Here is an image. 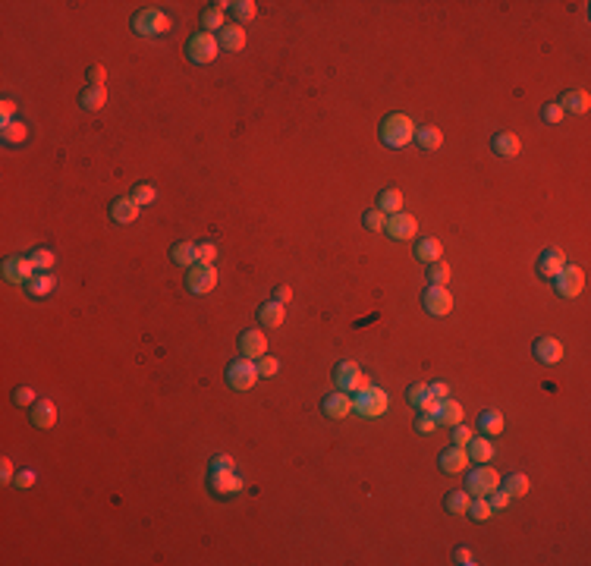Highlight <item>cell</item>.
Here are the masks:
<instances>
[{"label":"cell","instance_id":"ab89813d","mask_svg":"<svg viewBox=\"0 0 591 566\" xmlns=\"http://www.w3.org/2000/svg\"><path fill=\"white\" fill-rule=\"evenodd\" d=\"M428 283H431V286H444V283H450V264H444V261L428 264Z\"/></svg>","mask_w":591,"mask_h":566},{"label":"cell","instance_id":"9f6ffc18","mask_svg":"<svg viewBox=\"0 0 591 566\" xmlns=\"http://www.w3.org/2000/svg\"><path fill=\"white\" fill-rule=\"evenodd\" d=\"M453 560H456L459 566H475V557H472L469 547H456V551H453Z\"/></svg>","mask_w":591,"mask_h":566},{"label":"cell","instance_id":"9a60e30c","mask_svg":"<svg viewBox=\"0 0 591 566\" xmlns=\"http://www.w3.org/2000/svg\"><path fill=\"white\" fill-rule=\"evenodd\" d=\"M321 412H324L327 419H346V415L352 412V396L346 393V390H337V393L324 396V400H321Z\"/></svg>","mask_w":591,"mask_h":566},{"label":"cell","instance_id":"484cf974","mask_svg":"<svg viewBox=\"0 0 591 566\" xmlns=\"http://www.w3.org/2000/svg\"><path fill=\"white\" fill-rule=\"evenodd\" d=\"M490 148L497 151V157H516L522 151V142L513 132H497V136L490 138Z\"/></svg>","mask_w":591,"mask_h":566},{"label":"cell","instance_id":"30bf717a","mask_svg":"<svg viewBox=\"0 0 591 566\" xmlns=\"http://www.w3.org/2000/svg\"><path fill=\"white\" fill-rule=\"evenodd\" d=\"M421 305H425V312L434 314V318H446V314L453 312V296L446 286H431V283H428L425 293H421Z\"/></svg>","mask_w":591,"mask_h":566},{"label":"cell","instance_id":"4316f807","mask_svg":"<svg viewBox=\"0 0 591 566\" xmlns=\"http://www.w3.org/2000/svg\"><path fill=\"white\" fill-rule=\"evenodd\" d=\"M560 107H563V113H588L591 98H588V92L569 88V92H566L563 98H560Z\"/></svg>","mask_w":591,"mask_h":566},{"label":"cell","instance_id":"1f68e13d","mask_svg":"<svg viewBox=\"0 0 591 566\" xmlns=\"http://www.w3.org/2000/svg\"><path fill=\"white\" fill-rule=\"evenodd\" d=\"M415 142L425 151H437L440 145H444V132H440L437 126H415Z\"/></svg>","mask_w":591,"mask_h":566},{"label":"cell","instance_id":"74e56055","mask_svg":"<svg viewBox=\"0 0 591 566\" xmlns=\"http://www.w3.org/2000/svg\"><path fill=\"white\" fill-rule=\"evenodd\" d=\"M230 13L236 16V25H242V22H251V19H255L258 6H255V0H236V3H230Z\"/></svg>","mask_w":591,"mask_h":566},{"label":"cell","instance_id":"f6af8a7d","mask_svg":"<svg viewBox=\"0 0 591 566\" xmlns=\"http://www.w3.org/2000/svg\"><path fill=\"white\" fill-rule=\"evenodd\" d=\"M563 107L560 104H544L541 107V119H544V123H550V126H557V123H563Z\"/></svg>","mask_w":591,"mask_h":566},{"label":"cell","instance_id":"7dc6e473","mask_svg":"<svg viewBox=\"0 0 591 566\" xmlns=\"http://www.w3.org/2000/svg\"><path fill=\"white\" fill-rule=\"evenodd\" d=\"M35 390L31 387H16L13 390V402H16V406H35Z\"/></svg>","mask_w":591,"mask_h":566},{"label":"cell","instance_id":"c3c4849f","mask_svg":"<svg viewBox=\"0 0 591 566\" xmlns=\"http://www.w3.org/2000/svg\"><path fill=\"white\" fill-rule=\"evenodd\" d=\"M434 428H437V415L418 412V419H415V431H418V434H431Z\"/></svg>","mask_w":591,"mask_h":566},{"label":"cell","instance_id":"b9f144b4","mask_svg":"<svg viewBox=\"0 0 591 566\" xmlns=\"http://www.w3.org/2000/svg\"><path fill=\"white\" fill-rule=\"evenodd\" d=\"M29 258H31V264H35V270H50L57 264V255L50 249H35V252H29Z\"/></svg>","mask_w":591,"mask_h":566},{"label":"cell","instance_id":"7c38bea8","mask_svg":"<svg viewBox=\"0 0 591 566\" xmlns=\"http://www.w3.org/2000/svg\"><path fill=\"white\" fill-rule=\"evenodd\" d=\"M384 233H387L390 239H396V242H406V239H412L415 233H418V220L406 211L390 214L387 224H384Z\"/></svg>","mask_w":591,"mask_h":566},{"label":"cell","instance_id":"9c48e42d","mask_svg":"<svg viewBox=\"0 0 591 566\" xmlns=\"http://www.w3.org/2000/svg\"><path fill=\"white\" fill-rule=\"evenodd\" d=\"M217 286V268L214 264H192L189 268V274H186V289L189 293H195V296H205V293H211V289Z\"/></svg>","mask_w":591,"mask_h":566},{"label":"cell","instance_id":"f1b7e54d","mask_svg":"<svg viewBox=\"0 0 591 566\" xmlns=\"http://www.w3.org/2000/svg\"><path fill=\"white\" fill-rule=\"evenodd\" d=\"M465 453H469V459H475V463H490V459H494V444H490V437L478 434V437H472L469 444H465Z\"/></svg>","mask_w":591,"mask_h":566},{"label":"cell","instance_id":"681fc988","mask_svg":"<svg viewBox=\"0 0 591 566\" xmlns=\"http://www.w3.org/2000/svg\"><path fill=\"white\" fill-rule=\"evenodd\" d=\"M35 481H38V475H35L31 469H19V472H16V478H13V484H16V488H22V491L35 488Z\"/></svg>","mask_w":591,"mask_h":566},{"label":"cell","instance_id":"f5cc1de1","mask_svg":"<svg viewBox=\"0 0 591 566\" xmlns=\"http://www.w3.org/2000/svg\"><path fill=\"white\" fill-rule=\"evenodd\" d=\"M214 258H217V245H214V242H201L198 245V261L201 264H214Z\"/></svg>","mask_w":591,"mask_h":566},{"label":"cell","instance_id":"cb8c5ba5","mask_svg":"<svg viewBox=\"0 0 591 566\" xmlns=\"http://www.w3.org/2000/svg\"><path fill=\"white\" fill-rule=\"evenodd\" d=\"M31 412V425L35 428H54V421H57V406L50 400H35V406L29 409Z\"/></svg>","mask_w":591,"mask_h":566},{"label":"cell","instance_id":"680465c9","mask_svg":"<svg viewBox=\"0 0 591 566\" xmlns=\"http://www.w3.org/2000/svg\"><path fill=\"white\" fill-rule=\"evenodd\" d=\"M220 469H233V456H226V453L214 456L211 459V472H220Z\"/></svg>","mask_w":591,"mask_h":566},{"label":"cell","instance_id":"d4e9b609","mask_svg":"<svg viewBox=\"0 0 591 566\" xmlns=\"http://www.w3.org/2000/svg\"><path fill=\"white\" fill-rule=\"evenodd\" d=\"M440 255H444V245H440V239H434V236H421L418 242H415V258H418L421 264H434V261H440Z\"/></svg>","mask_w":591,"mask_h":566},{"label":"cell","instance_id":"d590c367","mask_svg":"<svg viewBox=\"0 0 591 566\" xmlns=\"http://www.w3.org/2000/svg\"><path fill=\"white\" fill-rule=\"evenodd\" d=\"M469 503H472V494L465 488L450 491V494L444 497V509H446V513H456V516H462L465 509H469Z\"/></svg>","mask_w":591,"mask_h":566},{"label":"cell","instance_id":"5b68a950","mask_svg":"<svg viewBox=\"0 0 591 566\" xmlns=\"http://www.w3.org/2000/svg\"><path fill=\"white\" fill-rule=\"evenodd\" d=\"M217 50H220L217 35H211V31H195V35L186 41V57L192 63H198V66L211 63L214 57H217Z\"/></svg>","mask_w":591,"mask_h":566},{"label":"cell","instance_id":"83f0119b","mask_svg":"<svg viewBox=\"0 0 591 566\" xmlns=\"http://www.w3.org/2000/svg\"><path fill=\"white\" fill-rule=\"evenodd\" d=\"M283 318H286V308H283V302H277V299L264 302V305L258 308V321H261V327H280Z\"/></svg>","mask_w":591,"mask_h":566},{"label":"cell","instance_id":"91938a15","mask_svg":"<svg viewBox=\"0 0 591 566\" xmlns=\"http://www.w3.org/2000/svg\"><path fill=\"white\" fill-rule=\"evenodd\" d=\"M0 113H3V126H6V123H13V117H16V104H13V101L6 98L3 104H0Z\"/></svg>","mask_w":591,"mask_h":566},{"label":"cell","instance_id":"6f0895ef","mask_svg":"<svg viewBox=\"0 0 591 566\" xmlns=\"http://www.w3.org/2000/svg\"><path fill=\"white\" fill-rule=\"evenodd\" d=\"M88 85H104V66L101 63L88 66Z\"/></svg>","mask_w":591,"mask_h":566},{"label":"cell","instance_id":"db71d44e","mask_svg":"<svg viewBox=\"0 0 591 566\" xmlns=\"http://www.w3.org/2000/svg\"><path fill=\"white\" fill-rule=\"evenodd\" d=\"M428 393H431L434 400H446V396H450V384H446V381H431V384H428Z\"/></svg>","mask_w":591,"mask_h":566},{"label":"cell","instance_id":"2e32d148","mask_svg":"<svg viewBox=\"0 0 591 566\" xmlns=\"http://www.w3.org/2000/svg\"><path fill=\"white\" fill-rule=\"evenodd\" d=\"M532 352H534V358H538L541 365H557L560 358H563V343L553 340V337H538V340H534V346H532Z\"/></svg>","mask_w":591,"mask_h":566},{"label":"cell","instance_id":"e575fe53","mask_svg":"<svg viewBox=\"0 0 591 566\" xmlns=\"http://www.w3.org/2000/svg\"><path fill=\"white\" fill-rule=\"evenodd\" d=\"M500 488L506 491L509 497H525L528 488H532V481H528V475H522V472H513V475L500 478Z\"/></svg>","mask_w":591,"mask_h":566},{"label":"cell","instance_id":"f907efd6","mask_svg":"<svg viewBox=\"0 0 591 566\" xmlns=\"http://www.w3.org/2000/svg\"><path fill=\"white\" fill-rule=\"evenodd\" d=\"M509 500H513V497H509L503 488H497V491H490V494H488V503H490L494 509H506Z\"/></svg>","mask_w":591,"mask_h":566},{"label":"cell","instance_id":"7a4b0ae2","mask_svg":"<svg viewBox=\"0 0 591 566\" xmlns=\"http://www.w3.org/2000/svg\"><path fill=\"white\" fill-rule=\"evenodd\" d=\"M387 406L390 400L377 384H368V387L356 390V396H352V412H358L362 419H381L387 412Z\"/></svg>","mask_w":591,"mask_h":566},{"label":"cell","instance_id":"836d02e7","mask_svg":"<svg viewBox=\"0 0 591 566\" xmlns=\"http://www.w3.org/2000/svg\"><path fill=\"white\" fill-rule=\"evenodd\" d=\"M377 211H384L390 217V214H400L402 211V192L400 189H384L381 195H377Z\"/></svg>","mask_w":591,"mask_h":566},{"label":"cell","instance_id":"ffe728a7","mask_svg":"<svg viewBox=\"0 0 591 566\" xmlns=\"http://www.w3.org/2000/svg\"><path fill=\"white\" fill-rule=\"evenodd\" d=\"M138 214H142V208H138L132 198L110 201V220H113V224H136Z\"/></svg>","mask_w":591,"mask_h":566},{"label":"cell","instance_id":"8fae6325","mask_svg":"<svg viewBox=\"0 0 591 566\" xmlns=\"http://www.w3.org/2000/svg\"><path fill=\"white\" fill-rule=\"evenodd\" d=\"M207 488H211L214 497H233L245 488V481L233 469H220V472H207Z\"/></svg>","mask_w":591,"mask_h":566},{"label":"cell","instance_id":"4dcf8cb0","mask_svg":"<svg viewBox=\"0 0 591 566\" xmlns=\"http://www.w3.org/2000/svg\"><path fill=\"white\" fill-rule=\"evenodd\" d=\"M462 415H465V409L459 406L456 400H440V409H437V425H446V428H453V425H459L462 421Z\"/></svg>","mask_w":591,"mask_h":566},{"label":"cell","instance_id":"52a82bcc","mask_svg":"<svg viewBox=\"0 0 591 566\" xmlns=\"http://www.w3.org/2000/svg\"><path fill=\"white\" fill-rule=\"evenodd\" d=\"M553 289H557V296H563V299H576V296L585 289V270L578 268V264L566 261L563 270L553 277Z\"/></svg>","mask_w":591,"mask_h":566},{"label":"cell","instance_id":"ba28073f","mask_svg":"<svg viewBox=\"0 0 591 566\" xmlns=\"http://www.w3.org/2000/svg\"><path fill=\"white\" fill-rule=\"evenodd\" d=\"M500 488V475H497L494 469H490L488 463H478L475 469L469 472V481H465V491H469L472 497H488L490 491Z\"/></svg>","mask_w":591,"mask_h":566},{"label":"cell","instance_id":"8d00e7d4","mask_svg":"<svg viewBox=\"0 0 591 566\" xmlns=\"http://www.w3.org/2000/svg\"><path fill=\"white\" fill-rule=\"evenodd\" d=\"M465 513H469L475 522H488L490 516H494V507L488 503V497H472V503H469Z\"/></svg>","mask_w":591,"mask_h":566},{"label":"cell","instance_id":"4fadbf2b","mask_svg":"<svg viewBox=\"0 0 591 566\" xmlns=\"http://www.w3.org/2000/svg\"><path fill=\"white\" fill-rule=\"evenodd\" d=\"M35 274L38 270H35V264H31L29 255H10L3 261V277L10 283H29Z\"/></svg>","mask_w":591,"mask_h":566},{"label":"cell","instance_id":"44dd1931","mask_svg":"<svg viewBox=\"0 0 591 566\" xmlns=\"http://www.w3.org/2000/svg\"><path fill=\"white\" fill-rule=\"evenodd\" d=\"M22 286H25V293H29L31 299H44V296L54 293L57 280H54V274H50V270H38V274L31 277L29 283H22Z\"/></svg>","mask_w":591,"mask_h":566},{"label":"cell","instance_id":"d6986e66","mask_svg":"<svg viewBox=\"0 0 591 566\" xmlns=\"http://www.w3.org/2000/svg\"><path fill=\"white\" fill-rule=\"evenodd\" d=\"M437 465H440V472H446V475H456V472H462L465 465H469V453H465V447H450V450L440 453Z\"/></svg>","mask_w":591,"mask_h":566},{"label":"cell","instance_id":"94428289","mask_svg":"<svg viewBox=\"0 0 591 566\" xmlns=\"http://www.w3.org/2000/svg\"><path fill=\"white\" fill-rule=\"evenodd\" d=\"M274 299H277V302H283V305H286V302L293 299V289H289L286 283H280V286L274 289Z\"/></svg>","mask_w":591,"mask_h":566},{"label":"cell","instance_id":"277c9868","mask_svg":"<svg viewBox=\"0 0 591 566\" xmlns=\"http://www.w3.org/2000/svg\"><path fill=\"white\" fill-rule=\"evenodd\" d=\"M330 377H333V384H337V390H346V393H356V390H362V387H368V384H371L352 358H340V362L333 365Z\"/></svg>","mask_w":591,"mask_h":566},{"label":"cell","instance_id":"7bdbcfd3","mask_svg":"<svg viewBox=\"0 0 591 566\" xmlns=\"http://www.w3.org/2000/svg\"><path fill=\"white\" fill-rule=\"evenodd\" d=\"M384 224H387V214L377 211V208H371V211L362 214V226H365V230H384Z\"/></svg>","mask_w":591,"mask_h":566},{"label":"cell","instance_id":"d6a6232c","mask_svg":"<svg viewBox=\"0 0 591 566\" xmlns=\"http://www.w3.org/2000/svg\"><path fill=\"white\" fill-rule=\"evenodd\" d=\"M170 258H173L180 268H192V264H198V245L195 242H176L173 249H170Z\"/></svg>","mask_w":591,"mask_h":566},{"label":"cell","instance_id":"603a6c76","mask_svg":"<svg viewBox=\"0 0 591 566\" xmlns=\"http://www.w3.org/2000/svg\"><path fill=\"white\" fill-rule=\"evenodd\" d=\"M104 104H107V88L104 85H85L79 92V107H82V110L94 113V110H101Z\"/></svg>","mask_w":591,"mask_h":566},{"label":"cell","instance_id":"f546056e","mask_svg":"<svg viewBox=\"0 0 591 566\" xmlns=\"http://www.w3.org/2000/svg\"><path fill=\"white\" fill-rule=\"evenodd\" d=\"M503 415L497 412V409H484L481 415H478V434H484V437H494V434H503Z\"/></svg>","mask_w":591,"mask_h":566},{"label":"cell","instance_id":"816d5d0a","mask_svg":"<svg viewBox=\"0 0 591 566\" xmlns=\"http://www.w3.org/2000/svg\"><path fill=\"white\" fill-rule=\"evenodd\" d=\"M13 478H16V465H13L10 456H3V459H0V481L13 484Z\"/></svg>","mask_w":591,"mask_h":566},{"label":"cell","instance_id":"e0dca14e","mask_svg":"<svg viewBox=\"0 0 591 566\" xmlns=\"http://www.w3.org/2000/svg\"><path fill=\"white\" fill-rule=\"evenodd\" d=\"M239 352H242L245 358H261L264 352H268V337H264L261 331L239 333Z\"/></svg>","mask_w":591,"mask_h":566},{"label":"cell","instance_id":"11a10c76","mask_svg":"<svg viewBox=\"0 0 591 566\" xmlns=\"http://www.w3.org/2000/svg\"><path fill=\"white\" fill-rule=\"evenodd\" d=\"M469 440H472V431H469V428H462V421L453 425V447H465Z\"/></svg>","mask_w":591,"mask_h":566},{"label":"cell","instance_id":"7402d4cb","mask_svg":"<svg viewBox=\"0 0 591 566\" xmlns=\"http://www.w3.org/2000/svg\"><path fill=\"white\" fill-rule=\"evenodd\" d=\"M224 10H230V3H226V0H217V3H211V6H205V10H201V29L205 31H220L224 29Z\"/></svg>","mask_w":591,"mask_h":566},{"label":"cell","instance_id":"8992f818","mask_svg":"<svg viewBox=\"0 0 591 566\" xmlns=\"http://www.w3.org/2000/svg\"><path fill=\"white\" fill-rule=\"evenodd\" d=\"M226 384H230L233 390H251L258 381V365L255 358H233L230 365H226Z\"/></svg>","mask_w":591,"mask_h":566},{"label":"cell","instance_id":"3957f363","mask_svg":"<svg viewBox=\"0 0 591 566\" xmlns=\"http://www.w3.org/2000/svg\"><path fill=\"white\" fill-rule=\"evenodd\" d=\"M132 31L142 38H157V35H163V31H170V16L163 10H154V6L138 10L136 16H132Z\"/></svg>","mask_w":591,"mask_h":566},{"label":"cell","instance_id":"5bb4252c","mask_svg":"<svg viewBox=\"0 0 591 566\" xmlns=\"http://www.w3.org/2000/svg\"><path fill=\"white\" fill-rule=\"evenodd\" d=\"M566 264V255L563 249H557V245H550V249H544L538 255V277H544V280H553V277L563 270Z\"/></svg>","mask_w":591,"mask_h":566},{"label":"cell","instance_id":"f35d334b","mask_svg":"<svg viewBox=\"0 0 591 566\" xmlns=\"http://www.w3.org/2000/svg\"><path fill=\"white\" fill-rule=\"evenodd\" d=\"M25 138H29V126H25V123L13 119V123L3 126V142H6V145H22Z\"/></svg>","mask_w":591,"mask_h":566},{"label":"cell","instance_id":"ac0fdd59","mask_svg":"<svg viewBox=\"0 0 591 566\" xmlns=\"http://www.w3.org/2000/svg\"><path fill=\"white\" fill-rule=\"evenodd\" d=\"M217 44L220 50H230V54H239V50L245 48V29L242 25H224V29L217 31Z\"/></svg>","mask_w":591,"mask_h":566},{"label":"cell","instance_id":"60d3db41","mask_svg":"<svg viewBox=\"0 0 591 566\" xmlns=\"http://www.w3.org/2000/svg\"><path fill=\"white\" fill-rule=\"evenodd\" d=\"M132 201H136L138 208H148L151 201L157 198V192H154V186H151V182H138L136 189H132V195H129Z\"/></svg>","mask_w":591,"mask_h":566},{"label":"cell","instance_id":"ee69618b","mask_svg":"<svg viewBox=\"0 0 591 566\" xmlns=\"http://www.w3.org/2000/svg\"><path fill=\"white\" fill-rule=\"evenodd\" d=\"M258 377H274L277 371H280V358H274V356H268V352H264L261 358H258Z\"/></svg>","mask_w":591,"mask_h":566},{"label":"cell","instance_id":"bcb514c9","mask_svg":"<svg viewBox=\"0 0 591 566\" xmlns=\"http://www.w3.org/2000/svg\"><path fill=\"white\" fill-rule=\"evenodd\" d=\"M428 396H431V393H428V384H412V387H409V390H406V400H409V402H412V406H415V409H418V406H421V402H425V400H428Z\"/></svg>","mask_w":591,"mask_h":566},{"label":"cell","instance_id":"6da1fadb","mask_svg":"<svg viewBox=\"0 0 591 566\" xmlns=\"http://www.w3.org/2000/svg\"><path fill=\"white\" fill-rule=\"evenodd\" d=\"M381 142L387 148H406L409 142H415V123L406 113H387L381 123Z\"/></svg>","mask_w":591,"mask_h":566}]
</instances>
